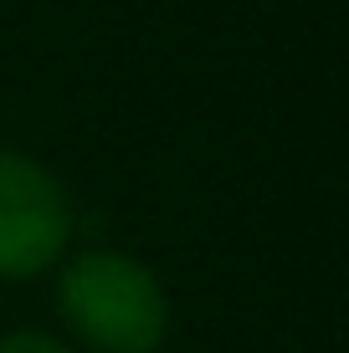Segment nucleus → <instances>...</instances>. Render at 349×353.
<instances>
[{"mask_svg":"<svg viewBox=\"0 0 349 353\" xmlns=\"http://www.w3.org/2000/svg\"><path fill=\"white\" fill-rule=\"evenodd\" d=\"M67 327L98 353H154L170 333V297L149 261L113 246L77 251L57 276Z\"/></svg>","mask_w":349,"mask_h":353,"instance_id":"obj_1","label":"nucleus"},{"mask_svg":"<svg viewBox=\"0 0 349 353\" xmlns=\"http://www.w3.org/2000/svg\"><path fill=\"white\" fill-rule=\"evenodd\" d=\"M72 200L62 179L21 149H0V276H36L62 261Z\"/></svg>","mask_w":349,"mask_h":353,"instance_id":"obj_2","label":"nucleus"},{"mask_svg":"<svg viewBox=\"0 0 349 353\" xmlns=\"http://www.w3.org/2000/svg\"><path fill=\"white\" fill-rule=\"evenodd\" d=\"M0 353H72V348L41 327H10V333H0Z\"/></svg>","mask_w":349,"mask_h":353,"instance_id":"obj_3","label":"nucleus"}]
</instances>
